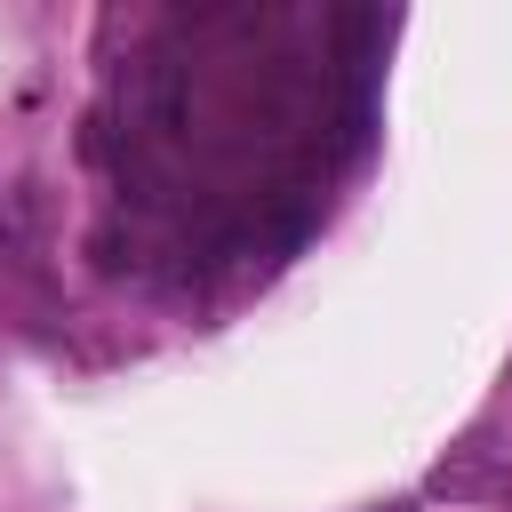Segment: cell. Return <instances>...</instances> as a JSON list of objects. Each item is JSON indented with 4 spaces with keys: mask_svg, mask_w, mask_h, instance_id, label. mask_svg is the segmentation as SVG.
<instances>
[{
    "mask_svg": "<svg viewBox=\"0 0 512 512\" xmlns=\"http://www.w3.org/2000/svg\"><path fill=\"white\" fill-rule=\"evenodd\" d=\"M144 120H152L160 136H176V128H184V72H176L168 56H152V64H144Z\"/></svg>",
    "mask_w": 512,
    "mask_h": 512,
    "instance_id": "cell-1",
    "label": "cell"
}]
</instances>
